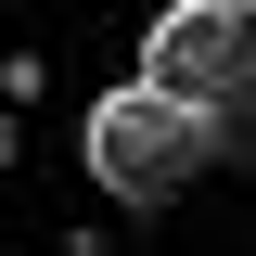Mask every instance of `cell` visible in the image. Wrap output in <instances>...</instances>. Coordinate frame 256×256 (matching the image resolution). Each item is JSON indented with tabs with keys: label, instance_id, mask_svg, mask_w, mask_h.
<instances>
[{
	"label": "cell",
	"instance_id": "7a4b0ae2",
	"mask_svg": "<svg viewBox=\"0 0 256 256\" xmlns=\"http://www.w3.org/2000/svg\"><path fill=\"white\" fill-rule=\"evenodd\" d=\"M141 77L230 128V154H256V0H166L141 26Z\"/></svg>",
	"mask_w": 256,
	"mask_h": 256
},
{
	"label": "cell",
	"instance_id": "6da1fadb",
	"mask_svg": "<svg viewBox=\"0 0 256 256\" xmlns=\"http://www.w3.org/2000/svg\"><path fill=\"white\" fill-rule=\"evenodd\" d=\"M77 166H90L102 205H128V218H166L205 166H230V128L205 116V102L154 90V77H116V90L77 116Z\"/></svg>",
	"mask_w": 256,
	"mask_h": 256
},
{
	"label": "cell",
	"instance_id": "277c9868",
	"mask_svg": "<svg viewBox=\"0 0 256 256\" xmlns=\"http://www.w3.org/2000/svg\"><path fill=\"white\" fill-rule=\"evenodd\" d=\"M0 166H13V116H0Z\"/></svg>",
	"mask_w": 256,
	"mask_h": 256
},
{
	"label": "cell",
	"instance_id": "3957f363",
	"mask_svg": "<svg viewBox=\"0 0 256 256\" xmlns=\"http://www.w3.org/2000/svg\"><path fill=\"white\" fill-rule=\"evenodd\" d=\"M38 90H52V64H38V52H0V116H13V102H38Z\"/></svg>",
	"mask_w": 256,
	"mask_h": 256
}]
</instances>
